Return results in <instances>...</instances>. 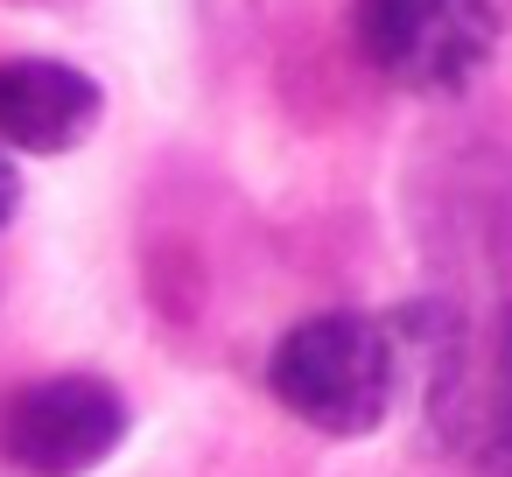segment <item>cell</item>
Listing matches in <instances>:
<instances>
[{
  "mask_svg": "<svg viewBox=\"0 0 512 477\" xmlns=\"http://www.w3.org/2000/svg\"><path fill=\"white\" fill-rule=\"evenodd\" d=\"M400 379H407L400 330L379 323V316H358V309L302 316V323L274 344V358H267L274 400H281L302 428L337 435V442L372 435V428L393 414Z\"/></svg>",
  "mask_w": 512,
  "mask_h": 477,
  "instance_id": "6da1fadb",
  "label": "cell"
},
{
  "mask_svg": "<svg viewBox=\"0 0 512 477\" xmlns=\"http://www.w3.org/2000/svg\"><path fill=\"white\" fill-rule=\"evenodd\" d=\"M22 211V169L8 162V148H0V225H8Z\"/></svg>",
  "mask_w": 512,
  "mask_h": 477,
  "instance_id": "5b68a950",
  "label": "cell"
},
{
  "mask_svg": "<svg viewBox=\"0 0 512 477\" xmlns=\"http://www.w3.org/2000/svg\"><path fill=\"white\" fill-rule=\"evenodd\" d=\"M127 442V400L99 372H50L8 393L0 456L22 477H85Z\"/></svg>",
  "mask_w": 512,
  "mask_h": 477,
  "instance_id": "3957f363",
  "label": "cell"
},
{
  "mask_svg": "<svg viewBox=\"0 0 512 477\" xmlns=\"http://www.w3.org/2000/svg\"><path fill=\"white\" fill-rule=\"evenodd\" d=\"M106 92L78 64L57 57H0V148L15 155H71L99 134Z\"/></svg>",
  "mask_w": 512,
  "mask_h": 477,
  "instance_id": "277c9868",
  "label": "cell"
},
{
  "mask_svg": "<svg viewBox=\"0 0 512 477\" xmlns=\"http://www.w3.org/2000/svg\"><path fill=\"white\" fill-rule=\"evenodd\" d=\"M351 36L386 85L414 99H449L491 64L498 8L491 0H358Z\"/></svg>",
  "mask_w": 512,
  "mask_h": 477,
  "instance_id": "7a4b0ae2",
  "label": "cell"
}]
</instances>
